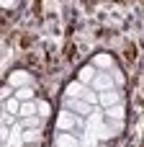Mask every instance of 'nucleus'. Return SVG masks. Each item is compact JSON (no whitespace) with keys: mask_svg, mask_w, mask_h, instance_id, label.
Listing matches in <instances>:
<instances>
[{"mask_svg":"<svg viewBox=\"0 0 144 147\" xmlns=\"http://www.w3.org/2000/svg\"><path fill=\"white\" fill-rule=\"evenodd\" d=\"M77 127H80V119L75 116V111L64 109V111L57 116V129H59V132H75Z\"/></svg>","mask_w":144,"mask_h":147,"instance_id":"f257e3e1","label":"nucleus"},{"mask_svg":"<svg viewBox=\"0 0 144 147\" xmlns=\"http://www.w3.org/2000/svg\"><path fill=\"white\" fill-rule=\"evenodd\" d=\"M8 85H10L13 90L26 88V85H33V75L26 72V70H13V72L8 75Z\"/></svg>","mask_w":144,"mask_h":147,"instance_id":"f03ea898","label":"nucleus"},{"mask_svg":"<svg viewBox=\"0 0 144 147\" xmlns=\"http://www.w3.org/2000/svg\"><path fill=\"white\" fill-rule=\"evenodd\" d=\"M113 85H116V80H113V75H111V72H98V75H95V80L90 83V88H93V90H98V93H103V90H113Z\"/></svg>","mask_w":144,"mask_h":147,"instance_id":"7ed1b4c3","label":"nucleus"},{"mask_svg":"<svg viewBox=\"0 0 144 147\" xmlns=\"http://www.w3.org/2000/svg\"><path fill=\"white\" fill-rule=\"evenodd\" d=\"M64 109L75 111V114H85V116H90L95 106L88 103V101H82V98H67V101H64Z\"/></svg>","mask_w":144,"mask_h":147,"instance_id":"20e7f679","label":"nucleus"},{"mask_svg":"<svg viewBox=\"0 0 144 147\" xmlns=\"http://www.w3.org/2000/svg\"><path fill=\"white\" fill-rule=\"evenodd\" d=\"M124 111H126V109H124V101H121V103H116V106H111V109H106V116L113 121V127H116V129H121V127H124Z\"/></svg>","mask_w":144,"mask_h":147,"instance_id":"39448f33","label":"nucleus"},{"mask_svg":"<svg viewBox=\"0 0 144 147\" xmlns=\"http://www.w3.org/2000/svg\"><path fill=\"white\" fill-rule=\"evenodd\" d=\"M54 147H80V140L75 137V132H59L54 137Z\"/></svg>","mask_w":144,"mask_h":147,"instance_id":"423d86ee","label":"nucleus"},{"mask_svg":"<svg viewBox=\"0 0 144 147\" xmlns=\"http://www.w3.org/2000/svg\"><path fill=\"white\" fill-rule=\"evenodd\" d=\"M88 90H90V88H88L85 83H80V80H72V83L67 85V96H70V98H85Z\"/></svg>","mask_w":144,"mask_h":147,"instance_id":"0eeeda50","label":"nucleus"},{"mask_svg":"<svg viewBox=\"0 0 144 147\" xmlns=\"http://www.w3.org/2000/svg\"><path fill=\"white\" fill-rule=\"evenodd\" d=\"M98 96H100V106H106V109L121 103V93H119V90H103V93H98Z\"/></svg>","mask_w":144,"mask_h":147,"instance_id":"6e6552de","label":"nucleus"},{"mask_svg":"<svg viewBox=\"0 0 144 147\" xmlns=\"http://www.w3.org/2000/svg\"><path fill=\"white\" fill-rule=\"evenodd\" d=\"M90 65H93V67H98V70H113V67H116L111 54H95Z\"/></svg>","mask_w":144,"mask_h":147,"instance_id":"1a4fd4ad","label":"nucleus"},{"mask_svg":"<svg viewBox=\"0 0 144 147\" xmlns=\"http://www.w3.org/2000/svg\"><path fill=\"white\" fill-rule=\"evenodd\" d=\"M95 75H98V67H93V65H85V67L77 72V80H80V83H85V85H90V83L95 80Z\"/></svg>","mask_w":144,"mask_h":147,"instance_id":"9d476101","label":"nucleus"},{"mask_svg":"<svg viewBox=\"0 0 144 147\" xmlns=\"http://www.w3.org/2000/svg\"><path fill=\"white\" fill-rule=\"evenodd\" d=\"M18 116H23V119L39 116V103H36V101H21V114H18Z\"/></svg>","mask_w":144,"mask_h":147,"instance_id":"9b49d317","label":"nucleus"},{"mask_svg":"<svg viewBox=\"0 0 144 147\" xmlns=\"http://www.w3.org/2000/svg\"><path fill=\"white\" fill-rule=\"evenodd\" d=\"M3 111H5V114H13V116H18V114H21V101H18V98H5V103H3Z\"/></svg>","mask_w":144,"mask_h":147,"instance_id":"f8f14e48","label":"nucleus"},{"mask_svg":"<svg viewBox=\"0 0 144 147\" xmlns=\"http://www.w3.org/2000/svg\"><path fill=\"white\" fill-rule=\"evenodd\" d=\"M33 96H36V93H33V85H26V88H18V90H15V98H18V101H36Z\"/></svg>","mask_w":144,"mask_h":147,"instance_id":"ddd939ff","label":"nucleus"},{"mask_svg":"<svg viewBox=\"0 0 144 147\" xmlns=\"http://www.w3.org/2000/svg\"><path fill=\"white\" fill-rule=\"evenodd\" d=\"M21 140H23V145H33V142L39 140V129H26V132L21 134Z\"/></svg>","mask_w":144,"mask_h":147,"instance_id":"4468645a","label":"nucleus"},{"mask_svg":"<svg viewBox=\"0 0 144 147\" xmlns=\"http://www.w3.org/2000/svg\"><path fill=\"white\" fill-rule=\"evenodd\" d=\"M23 127H26V129H39V127H41V116H28V119H23Z\"/></svg>","mask_w":144,"mask_h":147,"instance_id":"2eb2a0df","label":"nucleus"},{"mask_svg":"<svg viewBox=\"0 0 144 147\" xmlns=\"http://www.w3.org/2000/svg\"><path fill=\"white\" fill-rule=\"evenodd\" d=\"M108 72H111V75H113V80H116V85H119V88H121V85H124V75H121V72H119V70H116V67H113V70H108Z\"/></svg>","mask_w":144,"mask_h":147,"instance_id":"dca6fc26","label":"nucleus"},{"mask_svg":"<svg viewBox=\"0 0 144 147\" xmlns=\"http://www.w3.org/2000/svg\"><path fill=\"white\" fill-rule=\"evenodd\" d=\"M39 103V116H49V103H44V101H36Z\"/></svg>","mask_w":144,"mask_h":147,"instance_id":"f3484780","label":"nucleus"},{"mask_svg":"<svg viewBox=\"0 0 144 147\" xmlns=\"http://www.w3.org/2000/svg\"><path fill=\"white\" fill-rule=\"evenodd\" d=\"M0 5H3L5 10H10L13 5H18V0H0Z\"/></svg>","mask_w":144,"mask_h":147,"instance_id":"a211bd4d","label":"nucleus"},{"mask_svg":"<svg viewBox=\"0 0 144 147\" xmlns=\"http://www.w3.org/2000/svg\"><path fill=\"white\" fill-rule=\"evenodd\" d=\"M23 147H36V145H23Z\"/></svg>","mask_w":144,"mask_h":147,"instance_id":"6ab92c4d","label":"nucleus"}]
</instances>
